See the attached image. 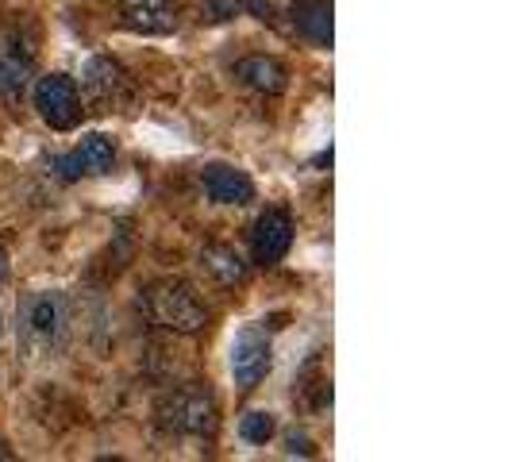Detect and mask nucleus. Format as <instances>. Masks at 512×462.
<instances>
[{
    "label": "nucleus",
    "instance_id": "obj_17",
    "mask_svg": "<svg viewBox=\"0 0 512 462\" xmlns=\"http://www.w3.org/2000/svg\"><path fill=\"white\" fill-rule=\"evenodd\" d=\"M8 278V258H4V251H0V282Z\"/></svg>",
    "mask_w": 512,
    "mask_h": 462
},
{
    "label": "nucleus",
    "instance_id": "obj_9",
    "mask_svg": "<svg viewBox=\"0 0 512 462\" xmlns=\"http://www.w3.org/2000/svg\"><path fill=\"white\" fill-rule=\"evenodd\" d=\"M124 24L143 35H170L178 27V8L174 0H120Z\"/></svg>",
    "mask_w": 512,
    "mask_h": 462
},
{
    "label": "nucleus",
    "instance_id": "obj_10",
    "mask_svg": "<svg viewBox=\"0 0 512 462\" xmlns=\"http://www.w3.org/2000/svg\"><path fill=\"white\" fill-rule=\"evenodd\" d=\"M66 324H70V308H66L62 293L31 297V305H27V328H31V335H39L43 343H54V339H62Z\"/></svg>",
    "mask_w": 512,
    "mask_h": 462
},
{
    "label": "nucleus",
    "instance_id": "obj_11",
    "mask_svg": "<svg viewBox=\"0 0 512 462\" xmlns=\"http://www.w3.org/2000/svg\"><path fill=\"white\" fill-rule=\"evenodd\" d=\"M235 77L247 89L266 93V97H278V93H285V85H289V70H285L278 58H270V54H251V58L235 62Z\"/></svg>",
    "mask_w": 512,
    "mask_h": 462
},
{
    "label": "nucleus",
    "instance_id": "obj_5",
    "mask_svg": "<svg viewBox=\"0 0 512 462\" xmlns=\"http://www.w3.org/2000/svg\"><path fill=\"white\" fill-rule=\"evenodd\" d=\"M293 247V220L285 208H266L251 228V255L255 266H278Z\"/></svg>",
    "mask_w": 512,
    "mask_h": 462
},
{
    "label": "nucleus",
    "instance_id": "obj_13",
    "mask_svg": "<svg viewBox=\"0 0 512 462\" xmlns=\"http://www.w3.org/2000/svg\"><path fill=\"white\" fill-rule=\"evenodd\" d=\"M201 262H205L208 274H216L224 285H235L247 278V262H243L239 251L228 247V243H208L205 251H201Z\"/></svg>",
    "mask_w": 512,
    "mask_h": 462
},
{
    "label": "nucleus",
    "instance_id": "obj_3",
    "mask_svg": "<svg viewBox=\"0 0 512 462\" xmlns=\"http://www.w3.org/2000/svg\"><path fill=\"white\" fill-rule=\"evenodd\" d=\"M35 108L43 116V124H51L54 131H74L81 124V93L77 81L66 74H47L35 85Z\"/></svg>",
    "mask_w": 512,
    "mask_h": 462
},
{
    "label": "nucleus",
    "instance_id": "obj_6",
    "mask_svg": "<svg viewBox=\"0 0 512 462\" xmlns=\"http://www.w3.org/2000/svg\"><path fill=\"white\" fill-rule=\"evenodd\" d=\"M112 162H116V147L112 139L93 131L81 139V147L58 158V178L62 181H77V178H101V174H112Z\"/></svg>",
    "mask_w": 512,
    "mask_h": 462
},
{
    "label": "nucleus",
    "instance_id": "obj_15",
    "mask_svg": "<svg viewBox=\"0 0 512 462\" xmlns=\"http://www.w3.org/2000/svg\"><path fill=\"white\" fill-rule=\"evenodd\" d=\"M24 89H27V62H20V58H0V97L16 101V97H24Z\"/></svg>",
    "mask_w": 512,
    "mask_h": 462
},
{
    "label": "nucleus",
    "instance_id": "obj_2",
    "mask_svg": "<svg viewBox=\"0 0 512 462\" xmlns=\"http://www.w3.org/2000/svg\"><path fill=\"white\" fill-rule=\"evenodd\" d=\"M158 420H162L170 432H178V436L212 439L216 428H220V405H216V397H212L208 385L189 382L162 397Z\"/></svg>",
    "mask_w": 512,
    "mask_h": 462
},
{
    "label": "nucleus",
    "instance_id": "obj_14",
    "mask_svg": "<svg viewBox=\"0 0 512 462\" xmlns=\"http://www.w3.org/2000/svg\"><path fill=\"white\" fill-rule=\"evenodd\" d=\"M274 432H278V420H274V412H266V409L247 412V416L239 420V436L247 439V443H255V447L270 443Z\"/></svg>",
    "mask_w": 512,
    "mask_h": 462
},
{
    "label": "nucleus",
    "instance_id": "obj_4",
    "mask_svg": "<svg viewBox=\"0 0 512 462\" xmlns=\"http://www.w3.org/2000/svg\"><path fill=\"white\" fill-rule=\"evenodd\" d=\"M274 366V355H270V343L266 335L255 332V328H243L231 343V378L243 393H251Z\"/></svg>",
    "mask_w": 512,
    "mask_h": 462
},
{
    "label": "nucleus",
    "instance_id": "obj_1",
    "mask_svg": "<svg viewBox=\"0 0 512 462\" xmlns=\"http://www.w3.org/2000/svg\"><path fill=\"white\" fill-rule=\"evenodd\" d=\"M143 305H147V316L158 328H166L174 335H197L208 324L201 297L193 293V285L178 282V278H162V282L147 285Z\"/></svg>",
    "mask_w": 512,
    "mask_h": 462
},
{
    "label": "nucleus",
    "instance_id": "obj_16",
    "mask_svg": "<svg viewBox=\"0 0 512 462\" xmlns=\"http://www.w3.org/2000/svg\"><path fill=\"white\" fill-rule=\"evenodd\" d=\"M289 455H312V447H308L305 436H289V447H285Z\"/></svg>",
    "mask_w": 512,
    "mask_h": 462
},
{
    "label": "nucleus",
    "instance_id": "obj_7",
    "mask_svg": "<svg viewBox=\"0 0 512 462\" xmlns=\"http://www.w3.org/2000/svg\"><path fill=\"white\" fill-rule=\"evenodd\" d=\"M81 89H85V97L97 104V108L108 112L112 104H120L128 97V74H124V66L116 58L97 54V58H89V66L81 74Z\"/></svg>",
    "mask_w": 512,
    "mask_h": 462
},
{
    "label": "nucleus",
    "instance_id": "obj_12",
    "mask_svg": "<svg viewBox=\"0 0 512 462\" xmlns=\"http://www.w3.org/2000/svg\"><path fill=\"white\" fill-rule=\"evenodd\" d=\"M289 20L297 27V35H305L308 43L332 47V0H293Z\"/></svg>",
    "mask_w": 512,
    "mask_h": 462
},
{
    "label": "nucleus",
    "instance_id": "obj_8",
    "mask_svg": "<svg viewBox=\"0 0 512 462\" xmlns=\"http://www.w3.org/2000/svg\"><path fill=\"white\" fill-rule=\"evenodd\" d=\"M201 185L216 205H251L255 201V181L228 162H208L201 170Z\"/></svg>",
    "mask_w": 512,
    "mask_h": 462
},
{
    "label": "nucleus",
    "instance_id": "obj_18",
    "mask_svg": "<svg viewBox=\"0 0 512 462\" xmlns=\"http://www.w3.org/2000/svg\"><path fill=\"white\" fill-rule=\"evenodd\" d=\"M0 335H4V316H0Z\"/></svg>",
    "mask_w": 512,
    "mask_h": 462
}]
</instances>
